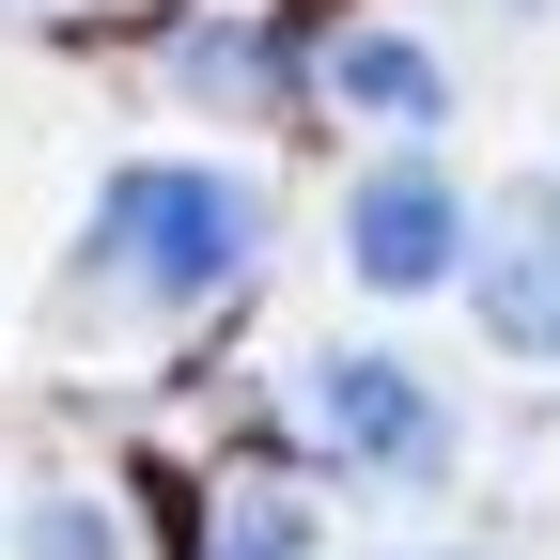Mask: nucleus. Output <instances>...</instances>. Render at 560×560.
<instances>
[{"instance_id": "1", "label": "nucleus", "mask_w": 560, "mask_h": 560, "mask_svg": "<svg viewBox=\"0 0 560 560\" xmlns=\"http://www.w3.org/2000/svg\"><path fill=\"white\" fill-rule=\"evenodd\" d=\"M265 265V187L219 156H125L79 234V312H202Z\"/></svg>"}, {"instance_id": "2", "label": "nucleus", "mask_w": 560, "mask_h": 560, "mask_svg": "<svg viewBox=\"0 0 560 560\" xmlns=\"http://www.w3.org/2000/svg\"><path fill=\"white\" fill-rule=\"evenodd\" d=\"M296 436L342 482H389V499L452 482V405H436V374L405 342H327V359H296Z\"/></svg>"}, {"instance_id": "3", "label": "nucleus", "mask_w": 560, "mask_h": 560, "mask_svg": "<svg viewBox=\"0 0 560 560\" xmlns=\"http://www.w3.org/2000/svg\"><path fill=\"white\" fill-rule=\"evenodd\" d=\"M467 327L514 374H560V172H499L467 202Z\"/></svg>"}, {"instance_id": "4", "label": "nucleus", "mask_w": 560, "mask_h": 560, "mask_svg": "<svg viewBox=\"0 0 560 560\" xmlns=\"http://www.w3.org/2000/svg\"><path fill=\"white\" fill-rule=\"evenodd\" d=\"M342 265L374 280V296H436V280H467V187L420 156H374L359 187H342Z\"/></svg>"}, {"instance_id": "5", "label": "nucleus", "mask_w": 560, "mask_h": 560, "mask_svg": "<svg viewBox=\"0 0 560 560\" xmlns=\"http://www.w3.org/2000/svg\"><path fill=\"white\" fill-rule=\"evenodd\" d=\"M327 109H359V125H389V140H436V125H452V62L374 16V32L327 47Z\"/></svg>"}, {"instance_id": "6", "label": "nucleus", "mask_w": 560, "mask_h": 560, "mask_svg": "<svg viewBox=\"0 0 560 560\" xmlns=\"http://www.w3.org/2000/svg\"><path fill=\"white\" fill-rule=\"evenodd\" d=\"M202 560H327L312 482H280V467H219V482H202Z\"/></svg>"}, {"instance_id": "7", "label": "nucleus", "mask_w": 560, "mask_h": 560, "mask_svg": "<svg viewBox=\"0 0 560 560\" xmlns=\"http://www.w3.org/2000/svg\"><path fill=\"white\" fill-rule=\"evenodd\" d=\"M172 79H187V94H280V47H265L249 16H187V32H172Z\"/></svg>"}, {"instance_id": "8", "label": "nucleus", "mask_w": 560, "mask_h": 560, "mask_svg": "<svg viewBox=\"0 0 560 560\" xmlns=\"http://www.w3.org/2000/svg\"><path fill=\"white\" fill-rule=\"evenodd\" d=\"M32 560H125V514L94 499V482H47L32 499Z\"/></svg>"}]
</instances>
